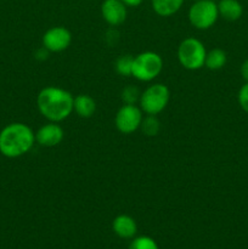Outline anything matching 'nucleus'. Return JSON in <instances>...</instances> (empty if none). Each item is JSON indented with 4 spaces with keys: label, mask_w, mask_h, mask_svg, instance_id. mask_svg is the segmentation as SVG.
<instances>
[{
    "label": "nucleus",
    "mask_w": 248,
    "mask_h": 249,
    "mask_svg": "<svg viewBox=\"0 0 248 249\" xmlns=\"http://www.w3.org/2000/svg\"><path fill=\"white\" fill-rule=\"evenodd\" d=\"M219 17L218 4L213 0H198L189 10V21L195 28L209 29L215 24Z\"/></svg>",
    "instance_id": "423d86ee"
},
{
    "label": "nucleus",
    "mask_w": 248,
    "mask_h": 249,
    "mask_svg": "<svg viewBox=\"0 0 248 249\" xmlns=\"http://www.w3.org/2000/svg\"><path fill=\"white\" fill-rule=\"evenodd\" d=\"M219 16L226 21H237L243 15V7L238 0H220L218 2Z\"/></svg>",
    "instance_id": "f8f14e48"
},
{
    "label": "nucleus",
    "mask_w": 248,
    "mask_h": 249,
    "mask_svg": "<svg viewBox=\"0 0 248 249\" xmlns=\"http://www.w3.org/2000/svg\"><path fill=\"white\" fill-rule=\"evenodd\" d=\"M140 95L141 92L139 91L138 88L129 85V87L124 88L122 91V100L125 105H135V102L140 100Z\"/></svg>",
    "instance_id": "6ab92c4d"
},
{
    "label": "nucleus",
    "mask_w": 248,
    "mask_h": 249,
    "mask_svg": "<svg viewBox=\"0 0 248 249\" xmlns=\"http://www.w3.org/2000/svg\"><path fill=\"white\" fill-rule=\"evenodd\" d=\"M73 111L80 118H90L96 111V102L94 97L87 94H79L74 97L73 101Z\"/></svg>",
    "instance_id": "ddd939ff"
},
{
    "label": "nucleus",
    "mask_w": 248,
    "mask_h": 249,
    "mask_svg": "<svg viewBox=\"0 0 248 249\" xmlns=\"http://www.w3.org/2000/svg\"><path fill=\"white\" fill-rule=\"evenodd\" d=\"M170 100L169 88L164 84H152L141 92L140 100V108L143 113L157 116L162 111H164L165 107L168 106Z\"/></svg>",
    "instance_id": "20e7f679"
},
{
    "label": "nucleus",
    "mask_w": 248,
    "mask_h": 249,
    "mask_svg": "<svg viewBox=\"0 0 248 249\" xmlns=\"http://www.w3.org/2000/svg\"><path fill=\"white\" fill-rule=\"evenodd\" d=\"M35 143V133L24 123L7 124L0 131V153L7 158H18L28 153Z\"/></svg>",
    "instance_id": "f03ea898"
},
{
    "label": "nucleus",
    "mask_w": 248,
    "mask_h": 249,
    "mask_svg": "<svg viewBox=\"0 0 248 249\" xmlns=\"http://www.w3.org/2000/svg\"><path fill=\"white\" fill-rule=\"evenodd\" d=\"M142 119L143 116L140 107H138L136 105L124 104L117 112L114 124L119 133L129 135L140 128Z\"/></svg>",
    "instance_id": "0eeeda50"
},
{
    "label": "nucleus",
    "mask_w": 248,
    "mask_h": 249,
    "mask_svg": "<svg viewBox=\"0 0 248 249\" xmlns=\"http://www.w3.org/2000/svg\"><path fill=\"white\" fill-rule=\"evenodd\" d=\"M163 70V60L157 53L145 51L134 57L133 75L140 82H152Z\"/></svg>",
    "instance_id": "39448f33"
},
{
    "label": "nucleus",
    "mask_w": 248,
    "mask_h": 249,
    "mask_svg": "<svg viewBox=\"0 0 248 249\" xmlns=\"http://www.w3.org/2000/svg\"><path fill=\"white\" fill-rule=\"evenodd\" d=\"M43 48L49 53H61L68 49L72 43V34L66 27H51L41 38Z\"/></svg>",
    "instance_id": "6e6552de"
},
{
    "label": "nucleus",
    "mask_w": 248,
    "mask_h": 249,
    "mask_svg": "<svg viewBox=\"0 0 248 249\" xmlns=\"http://www.w3.org/2000/svg\"><path fill=\"white\" fill-rule=\"evenodd\" d=\"M140 128L146 136H156L160 130V122L156 116L147 114V117L142 119Z\"/></svg>",
    "instance_id": "dca6fc26"
},
{
    "label": "nucleus",
    "mask_w": 248,
    "mask_h": 249,
    "mask_svg": "<svg viewBox=\"0 0 248 249\" xmlns=\"http://www.w3.org/2000/svg\"><path fill=\"white\" fill-rule=\"evenodd\" d=\"M206 55L203 43L192 36L184 39L177 48V60L185 70H201L206 62Z\"/></svg>",
    "instance_id": "7ed1b4c3"
},
{
    "label": "nucleus",
    "mask_w": 248,
    "mask_h": 249,
    "mask_svg": "<svg viewBox=\"0 0 248 249\" xmlns=\"http://www.w3.org/2000/svg\"><path fill=\"white\" fill-rule=\"evenodd\" d=\"M237 100L241 108H242L246 113H248V83H245V84L241 87L237 95Z\"/></svg>",
    "instance_id": "aec40b11"
},
{
    "label": "nucleus",
    "mask_w": 248,
    "mask_h": 249,
    "mask_svg": "<svg viewBox=\"0 0 248 249\" xmlns=\"http://www.w3.org/2000/svg\"><path fill=\"white\" fill-rule=\"evenodd\" d=\"M133 63L134 56L131 55H123L117 58L116 61V71L118 74L123 77H130L133 73Z\"/></svg>",
    "instance_id": "f3484780"
},
{
    "label": "nucleus",
    "mask_w": 248,
    "mask_h": 249,
    "mask_svg": "<svg viewBox=\"0 0 248 249\" xmlns=\"http://www.w3.org/2000/svg\"><path fill=\"white\" fill-rule=\"evenodd\" d=\"M185 0H152V9L158 16L169 17L177 14L184 5Z\"/></svg>",
    "instance_id": "4468645a"
},
{
    "label": "nucleus",
    "mask_w": 248,
    "mask_h": 249,
    "mask_svg": "<svg viewBox=\"0 0 248 249\" xmlns=\"http://www.w3.org/2000/svg\"><path fill=\"white\" fill-rule=\"evenodd\" d=\"M102 18L112 27L121 26L126 19V6L121 0H104L101 4Z\"/></svg>",
    "instance_id": "9d476101"
},
{
    "label": "nucleus",
    "mask_w": 248,
    "mask_h": 249,
    "mask_svg": "<svg viewBox=\"0 0 248 249\" xmlns=\"http://www.w3.org/2000/svg\"><path fill=\"white\" fill-rule=\"evenodd\" d=\"M192 1H194V2H195V1H198V0H192Z\"/></svg>",
    "instance_id": "5701e85b"
},
{
    "label": "nucleus",
    "mask_w": 248,
    "mask_h": 249,
    "mask_svg": "<svg viewBox=\"0 0 248 249\" xmlns=\"http://www.w3.org/2000/svg\"><path fill=\"white\" fill-rule=\"evenodd\" d=\"M241 75H242L243 80L248 83V58L241 66Z\"/></svg>",
    "instance_id": "412c9836"
},
{
    "label": "nucleus",
    "mask_w": 248,
    "mask_h": 249,
    "mask_svg": "<svg viewBox=\"0 0 248 249\" xmlns=\"http://www.w3.org/2000/svg\"><path fill=\"white\" fill-rule=\"evenodd\" d=\"M226 61H228V56L225 51L221 49H213L207 53L204 66L211 71H219L226 65Z\"/></svg>",
    "instance_id": "2eb2a0df"
},
{
    "label": "nucleus",
    "mask_w": 248,
    "mask_h": 249,
    "mask_svg": "<svg viewBox=\"0 0 248 249\" xmlns=\"http://www.w3.org/2000/svg\"><path fill=\"white\" fill-rule=\"evenodd\" d=\"M74 97L67 90L57 87H46L36 96V107L49 122L65 121L73 112Z\"/></svg>",
    "instance_id": "f257e3e1"
},
{
    "label": "nucleus",
    "mask_w": 248,
    "mask_h": 249,
    "mask_svg": "<svg viewBox=\"0 0 248 249\" xmlns=\"http://www.w3.org/2000/svg\"><path fill=\"white\" fill-rule=\"evenodd\" d=\"M112 230L116 233L118 237L124 238V240H129V238H134V236L138 232V225L134 218L126 214H121V215L116 216L112 223Z\"/></svg>",
    "instance_id": "9b49d317"
},
{
    "label": "nucleus",
    "mask_w": 248,
    "mask_h": 249,
    "mask_svg": "<svg viewBox=\"0 0 248 249\" xmlns=\"http://www.w3.org/2000/svg\"><path fill=\"white\" fill-rule=\"evenodd\" d=\"M63 133L62 126L55 122H49L38 129L35 133V142L43 147H55L62 142Z\"/></svg>",
    "instance_id": "1a4fd4ad"
},
{
    "label": "nucleus",
    "mask_w": 248,
    "mask_h": 249,
    "mask_svg": "<svg viewBox=\"0 0 248 249\" xmlns=\"http://www.w3.org/2000/svg\"><path fill=\"white\" fill-rule=\"evenodd\" d=\"M129 249H159L157 242L150 236H139L131 241Z\"/></svg>",
    "instance_id": "a211bd4d"
},
{
    "label": "nucleus",
    "mask_w": 248,
    "mask_h": 249,
    "mask_svg": "<svg viewBox=\"0 0 248 249\" xmlns=\"http://www.w3.org/2000/svg\"><path fill=\"white\" fill-rule=\"evenodd\" d=\"M126 7H138L142 4L143 0H121Z\"/></svg>",
    "instance_id": "4be33fe9"
}]
</instances>
